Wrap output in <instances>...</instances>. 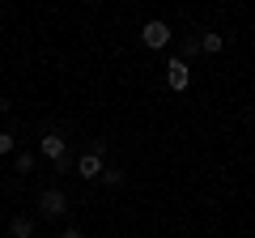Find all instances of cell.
<instances>
[{"instance_id":"6da1fadb","label":"cell","mask_w":255,"mask_h":238,"mask_svg":"<svg viewBox=\"0 0 255 238\" xmlns=\"http://www.w3.org/2000/svg\"><path fill=\"white\" fill-rule=\"evenodd\" d=\"M38 153H43L47 162H55L60 170H68V145H64L60 132H43V140H38Z\"/></svg>"},{"instance_id":"7a4b0ae2","label":"cell","mask_w":255,"mask_h":238,"mask_svg":"<svg viewBox=\"0 0 255 238\" xmlns=\"http://www.w3.org/2000/svg\"><path fill=\"white\" fill-rule=\"evenodd\" d=\"M64 213H68V196H64V187H47V192L38 196V217L55 221V217H64Z\"/></svg>"},{"instance_id":"3957f363","label":"cell","mask_w":255,"mask_h":238,"mask_svg":"<svg viewBox=\"0 0 255 238\" xmlns=\"http://www.w3.org/2000/svg\"><path fill=\"white\" fill-rule=\"evenodd\" d=\"M140 43H145L149 51L170 47V26H166V21H145V26H140Z\"/></svg>"},{"instance_id":"277c9868","label":"cell","mask_w":255,"mask_h":238,"mask_svg":"<svg viewBox=\"0 0 255 238\" xmlns=\"http://www.w3.org/2000/svg\"><path fill=\"white\" fill-rule=\"evenodd\" d=\"M166 85H170V90H187L191 85V64L183 55H174L170 64H166Z\"/></svg>"},{"instance_id":"5b68a950","label":"cell","mask_w":255,"mask_h":238,"mask_svg":"<svg viewBox=\"0 0 255 238\" xmlns=\"http://www.w3.org/2000/svg\"><path fill=\"white\" fill-rule=\"evenodd\" d=\"M73 170L81 174V179H102L107 162H102V157H94V153H81V157H77V166H73Z\"/></svg>"},{"instance_id":"8992f818","label":"cell","mask_w":255,"mask_h":238,"mask_svg":"<svg viewBox=\"0 0 255 238\" xmlns=\"http://www.w3.org/2000/svg\"><path fill=\"white\" fill-rule=\"evenodd\" d=\"M9 238H34V217H13L9 221Z\"/></svg>"},{"instance_id":"52a82bcc","label":"cell","mask_w":255,"mask_h":238,"mask_svg":"<svg viewBox=\"0 0 255 238\" xmlns=\"http://www.w3.org/2000/svg\"><path fill=\"white\" fill-rule=\"evenodd\" d=\"M221 47H226V34H217V30H204V34H200V51H209V55H217Z\"/></svg>"},{"instance_id":"ba28073f","label":"cell","mask_w":255,"mask_h":238,"mask_svg":"<svg viewBox=\"0 0 255 238\" xmlns=\"http://www.w3.org/2000/svg\"><path fill=\"white\" fill-rule=\"evenodd\" d=\"M38 166V153H30V149H21V153H13V170L17 174H30Z\"/></svg>"},{"instance_id":"9c48e42d","label":"cell","mask_w":255,"mask_h":238,"mask_svg":"<svg viewBox=\"0 0 255 238\" xmlns=\"http://www.w3.org/2000/svg\"><path fill=\"white\" fill-rule=\"evenodd\" d=\"M13 149H17V140H13V132H0V157H9Z\"/></svg>"},{"instance_id":"30bf717a","label":"cell","mask_w":255,"mask_h":238,"mask_svg":"<svg viewBox=\"0 0 255 238\" xmlns=\"http://www.w3.org/2000/svg\"><path fill=\"white\" fill-rule=\"evenodd\" d=\"M102 183L107 187H124V170H102Z\"/></svg>"},{"instance_id":"8fae6325","label":"cell","mask_w":255,"mask_h":238,"mask_svg":"<svg viewBox=\"0 0 255 238\" xmlns=\"http://www.w3.org/2000/svg\"><path fill=\"white\" fill-rule=\"evenodd\" d=\"M200 51V38H187V43H183V60H187V55H196Z\"/></svg>"},{"instance_id":"7c38bea8","label":"cell","mask_w":255,"mask_h":238,"mask_svg":"<svg viewBox=\"0 0 255 238\" xmlns=\"http://www.w3.org/2000/svg\"><path fill=\"white\" fill-rule=\"evenodd\" d=\"M60 238H85V234H81L77 226H68V230H60Z\"/></svg>"},{"instance_id":"4fadbf2b","label":"cell","mask_w":255,"mask_h":238,"mask_svg":"<svg viewBox=\"0 0 255 238\" xmlns=\"http://www.w3.org/2000/svg\"><path fill=\"white\" fill-rule=\"evenodd\" d=\"M4 111H9V98H0V115H4Z\"/></svg>"}]
</instances>
